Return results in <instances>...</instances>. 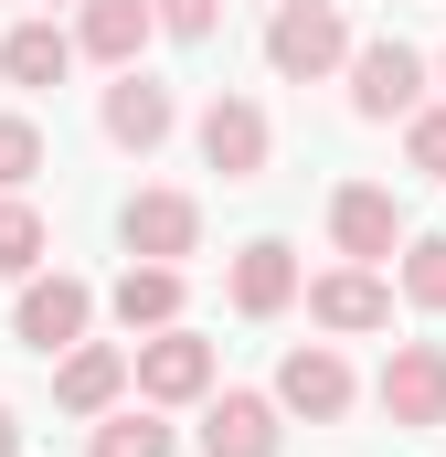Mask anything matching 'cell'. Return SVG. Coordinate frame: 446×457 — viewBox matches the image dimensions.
I'll return each mask as SVG.
<instances>
[{
	"mask_svg": "<svg viewBox=\"0 0 446 457\" xmlns=\"http://www.w3.org/2000/svg\"><path fill=\"white\" fill-rule=\"evenodd\" d=\"M361 43H351V11L340 0H277V21H266V64L287 75V86H319L340 75Z\"/></svg>",
	"mask_w": 446,
	"mask_h": 457,
	"instance_id": "1",
	"label": "cell"
},
{
	"mask_svg": "<svg viewBox=\"0 0 446 457\" xmlns=\"http://www.w3.org/2000/svg\"><path fill=\"white\" fill-rule=\"evenodd\" d=\"M86 330H96V287H86V277H64V266H54V277H32V287H21V309H11V341H32L43 361H54V351H75Z\"/></svg>",
	"mask_w": 446,
	"mask_h": 457,
	"instance_id": "2",
	"label": "cell"
},
{
	"mask_svg": "<svg viewBox=\"0 0 446 457\" xmlns=\"http://www.w3.org/2000/svg\"><path fill=\"white\" fill-rule=\"evenodd\" d=\"M425 107V54H415V43H393V32H383V43H361V54H351V117H372V128H383V117H415Z\"/></svg>",
	"mask_w": 446,
	"mask_h": 457,
	"instance_id": "3",
	"label": "cell"
},
{
	"mask_svg": "<svg viewBox=\"0 0 446 457\" xmlns=\"http://www.w3.org/2000/svg\"><path fill=\"white\" fill-rule=\"evenodd\" d=\"M117 234H128V255L138 266H181V255H202V203L192 192H128V213H117Z\"/></svg>",
	"mask_w": 446,
	"mask_h": 457,
	"instance_id": "4",
	"label": "cell"
},
{
	"mask_svg": "<svg viewBox=\"0 0 446 457\" xmlns=\"http://www.w3.org/2000/svg\"><path fill=\"white\" fill-rule=\"evenodd\" d=\"M330 245L351 266H383V255H404L415 234H404V203H393L383 181H340L330 192Z\"/></svg>",
	"mask_w": 446,
	"mask_h": 457,
	"instance_id": "5",
	"label": "cell"
},
{
	"mask_svg": "<svg viewBox=\"0 0 446 457\" xmlns=\"http://www.w3.org/2000/svg\"><path fill=\"white\" fill-rule=\"evenodd\" d=\"M383 415L404 426V436H425V426H446V341H393V361H383Z\"/></svg>",
	"mask_w": 446,
	"mask_h": 457,
	"instance_id": "6",
	"label": "cell"
},
{
	"mask_svg": "<svg viewBox=\"0 0 446 457\" xmlns=\"http://www.w3.org/2000/svg\"><path fill=\"white\" fill-rule=\"evenodd\" d=\"M202 394H213V341L202 330H149L138 341V404L170 415V404H202Z\"/></svg>",
	"mask_w": 446,
	"mask_h": 457,
	"instance_id": "7",
	"label": "cell"
},
{
	"mask_svg": "<svg viewBox=\"0 0 446 457\" xmlns=\"http://www.w3.org/2000/svg\"><path fill=\"white\" fill-rule=\"evenodd\" d=\"M351 394H361V383H351V361H340L330 341H298L287 361H277V404H287V415H309V426H340V415H351Z\"/></svg>",
	"mask_w": 446,
	"mask_h": 457,
	"instance_id": "8",
	"label": "cell"
},
{
	"mask_svg": "<svg viewBox=\"0 0 446 457\" xmlns=\"http://www.w3.org/2000/svg\"><path fill=\"white\" fill-rule=\"evenodd\" d=\"M266 149H277V128H266L255 96H213V107H202V170H223V181H266Z\"/></svg>",
	"mask_w": 446,
	"mask_h": 457,
	"instance_id": "9",
	"label": "cell"
},
{
	"mask_svg": "<svg viewBox=\"0 0 446 457\" xmlns=\"http://www.w3.org/2000/svg\"><path fill=\"white\" fill-rule=\"evenodd\" d=\"M309 320H319L330 341H361V330H393V287H383L372 266H330V277H309Z\"/></svg>",
	"mask_w": 446,
	"mask_h": 457,
	"instance_id": "10",
	"label": "cell"
},
{
	"mask_svg": "<svg viewBox=\"0 0 446 457\" xmlns=\"http://www.w3.org/2000/svg\"><path fill=\"white\" fill-rule=\"evenodd\" d=\"M128 383H138V351H117V341H75L54 361V404L64 415H117Z\"/></svg>",
	"mask_w": 446,
	"mask_h": 457,
	"instance_id": "11",
	"label": "cell"
},
{
	"mask_svg": "<svg viewBox=\"0 0 446 457\" xmlns=\"http://www.w3.org/2000/svg\"><path fill=\"white\" fill-rule=\"evenodd\" d=\"M96 128H107L117 149H138V160H149V149L181 128V96H170L160 75H138V64H128V75L107 86V107H96Z\"/></svg>",
	"mask_w": 446,
	"mask_h": 457,
	"instance_id": "12",
	"label": "cell"
},
{
	"mask_svg": "<svg viewBox=\"0 0 446 457\" xmlns=\"http://www.w3.org/2000/svg\"><path fill=\"white\" fill-rule=\"evenodd\" d=\"M223 298H234L244 320H277V309H298V298H309V277H298V255H287L277 234H255V245L234 255V277H223Z\"/></svg>",
	"mask_w": 446,
	"mask_h": 457,
	"instance_id": "13",
	"label": "cell"
},
{
	"mask_svg": "<svg viewBox=\"0 0 446 457\" xmlns=\"http://www.w3.org/2000/svg\"><path fill=\"white\" fill-rule=\"evenodd\" d=\"M75 54H86V43H75V32H64L54 11H43V21H11V32H0V75H11L21 96L64 86V75H75Z\"/></svg>",
	"mask_w": 446,
	"mask_h": 457,
	"instance_id": "14",
	"label": "cell"
},
{
	"mask_svg": "<svg viewBox=\"0 0 446 457\" xmlns=\"http://www.w3.org/2000/svg\"><path fill=\"white\" fill-rule=\"evenodd\" d=\"M277 415H287L277 394H213L202 404V457H277V436H287Z\"/></svg>",
	"mask_w": 446,
	"mask_h": 457,
	"instance_id": "15",
	"label": "cell"
},
{
	"mask_svg": "<svg viewBox=\"0 0 446 457\" xmlns=\"http://www.w3.org/2000/svg\"><path fill=\"white\" fill-rule=\"evenodd\" d=\"M149 32H160V11H149V0H75V43H86L96 64H117V75L138 64V43H149Z\"/></svg>",
	"mask_w": 446,
	"mask_h": 457,
	"instance_id": "16",
	"label": "cell"
},
{
	"mask_svg": "<svg viewBox=\"0 0 446 457\" xmlns=\"http://www.w3.org/2000/svg\"><path fill=\"white\" fill-rule=\"evenodd\" d=\"M107 309H117L128 341H138V330H181V266H138V255H128V277L107 287Z\"/></svg>",
	"mask_w": 446,
	"mask_h": 457,
	"instance_id": "17",
	"label": "cell"
},
{
	"mask_svg": "<svg viewBox=\"0 0 446 457\" xmlns=\"http://www.w3.org/2000/svg\"><path fill=\"white\" fill-rule=\"evenodd\" d=\"M181 436L160 426V404H117V415H96V436H86V457H170Z\"/></svg>",
	"mask_w": 446,
	"mask_h": 457,
	"instance_id": "18",
	"label": "cell"
},
{
	"mask_svg": "<svg viewBox=\"0 0 446 457\" xmlns=\"http://www.w3.org/2000/svg\"><path fill=\"white\" fill-rule=\"evenodd\" d=\"M43 245H54L43 213H32L21 192H0V277H32V266H43Z\"/></svg>",
	"mask_w": 446,
	"mask_h": 457,
	"instance_id": "19",
	"label": "cell"
},
{
	"mask_svg": "<svg viewBox=\"0 0 446 457\" xmlns=\"http://www.w3.org/2000/svg\"><path fill=\"white\" fill-rule=\"evenodd\" d=\"M404 298L415 309H446V234H415L404 245Z\"/></svg>",
	"mask_w": 446,
	"mask_h": 457,
	"instance_id": "20",
	"label": "cell"
},
{
	"mask_svg": "<svg viewBox=\"0 0 446 457\" xmlns=\"http://www.w3.org/2000/svg\"><path fill=\"white\" fill-rule=\"evenodd\" d=\"M32 170H43V128L32 117H0V192H21Z\"/></svg>",
	"mask_w": 446,
	"mask_h": 457,
	"instance_id": "21",
	"label": "cell"
},
{
	"mask_svg": "<svg viewBox=\"0 0 446 457\" xmlns=\"http://www.w3.org/2000/svg\"><path fill=\"white\" fill-rule=\"evenodd\" d=\"M404 160H415L425 181H446V107H415V117H404Z\"/></svg>",
	"mask_w": 446,
	"mask_h": 457,
	"instance_id": "22",
	"label": "cell"
},
{
	"mask_svg": "<svg viewBox=\"0 0 446 457\" xmlns=\"http://www.w3.org/2000/svg\"><path fill=\"white\" fill-rule=\"evenodd\" d=\"M149 11H160L170 43H213V21H223V0H149Z\"/></svg>",
	"mask_w": 446,
	"mask_h": 457,
	"instance_id": "23",
	"label": "cell"
},
{
	"mask_svg": "<svg viewBox=\"0 0 446 457\" xmlns=\"http://www.w3.org/2000/svg\"><path fill=\"white\" fill-rule=\"evenodd\" d=\"M0 457H21V415L11 404H0Z\"/></svg>",
	"mask_w": 446,
	"mask_h": 457,
	"instance_id": "24",
	"label": "cell"
},
{
	"mask_svg": "<svg viewBox=\"0 0 446 457\" xmlns=\"http://www.w3.org/2000/svg\"><path fill=\"white\" fill-rule=\"evenodd\" d=\"M54 11H64V0H54Z\"/></svg>",
	"mask_w": 446,
	"mask_h": 457,
	"instance_id": "25",
	"label": "cell"
},
{
	"mask_svg": "<svg viewBox=\"0 0 446 457\" xmlns=\"http://www.w3.org/2000/svg\"><path fill=\"white\" fill-rule=\"evenodd\" d=\"M436 75H446V64H436Z\"/></svg>",
	"mask_w": 446,
	"mask_h": 457,
	"instance_id": "26",
	"label": "cell"
}]
</instances>
